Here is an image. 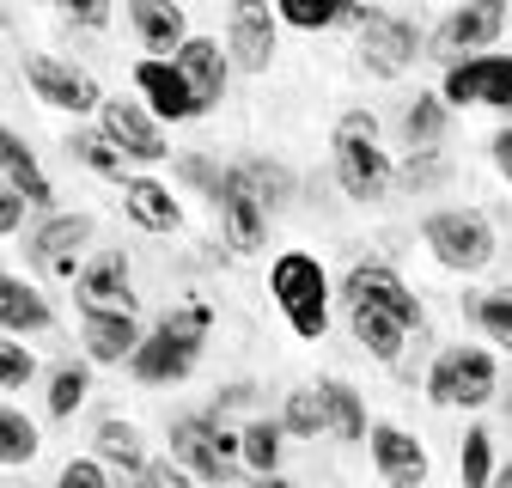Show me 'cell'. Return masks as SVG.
<instances>
[{
	"label": "cell",
	"mask_w": 512,
	"mask_h": 488,
	"mask_svg": "<svg viewBox=\"0 0 512 488\" xmlns=\"http://www.w3.org/2000/svg\"><path fill=\"white\" fill-rule=\"evenodd\" d=\"M61 147H68V159H74L80 171H92V177H104V183H122V177H128V165L116 159V147H110L98 129H74Z\"/></svg>",
	"instance_id": "obj_34"
},
{
	"label": "cell",
	"mask_w": 512,
	"mask_h": 488,
	"mask_svg": "<svg viewBox=\"0 0 512 488\" xmlns=\"http://www.w3.org/2000/svg\"><path fill=\"white\" fill-rule=\"evenodd\" d=\"M506 0H458L452 13H445V25L433 31V55H482V49H494L500 37H506Z\"/></svg>",
	"instance_id": "obj_15"
},
{
	"label": "cell",
	"mask_w": 512,
	"mask_h": 488,
	"mask_svg": "<svg viewBox=\"0 0 512 488\" xmlns=\"http://www.w3.org/2000/svg\"><path fill=\"white\" fill-rule=\"evenodd\" d=\"M238 177L250 183V196L263 202V214H281V208H293V196H299L293 171H287L281 159H269V153H250V159H238Z\"/></svg>",
	"instance_id": "obj_29"
},
{
	"label": "cell",
	"mask_w": 512,
	"mask_h": 488,
	"mask_svg": "<svg viewBox=\"0 0 512 488\" xmlns=\"http://www.w3.org/2000/svg\"><path fill=\"white\" fill-rule=\"evenodd\" d=\"M452 7H458V0H452Z\"/></svg>",
	"instance_id": "obj_53"
},
{
	"label": "cell",
	"mask_w": 512,
	"mask_h": 488,
	"mask_svg": "<svg viewBox=\"0 0 512 488\" xmlns=\"http://www.w3.org/2000/svg\"><path fill=\"white\" fill-rule=\"evenodd\" d=\"M366 452L372 470L384 476V488H427V446L397 421H372L366 427Z\"/></svg>",
	"instance_id": "obj_18"
},
{
	"label": "cell",
	"mask_w": 512,
	"mask_h": 488,
	"mask_svg": "<svg viewBox=\"0 0 512 488\" xmlns=\"http://www.w3.org/2000/svg\"><path fill=\"white\" fill-rule=\"evenodd\" d=\"M165 458L171 464H183L189 476H196L202 488H220V482H238V427H226V421H214L208 409H183V415H171L165 421Z\"/></svg>",
	"instance_id": "obj_2"
},
{
	"label": "cell",
	"mask_w": 512,
	"mask_h": 488,
	"mask_svg": "<svg viewBox=\"0 0 512 488\" xmlns=\"http://www.w3.org/2000/svg\"><path fill=\"white\" fill-rule=\"evenodd\" d=\"M250 488H305V482H293V476L275 470V476H250Z\"/></svg>",
	"instance_id": "obj_49"
},
{
	"label": "cell",
	"mask_w": 512,
	"mask_h": 488,
	"mask_svg": "<svg viewBox=\"0 0 512 488\" xmlns=\"http://www.w3.org/2000/svg\"><path fill=\"white\" fill-rule=\"evenodd\" d=\"M25 86H31V98H37V104L68 110V116H98V104H104L98 80H92L86 68H74V61L49 55V49L25 55Z\"/></svg>",
	"instance_id": "obj_11"
},
{
	"label": "cell",
	"mask_w": 512,
	"mask_h": 488,
	"mask_svg": "<svg viewBox=\"0 0 512 488\" xmlns=\"http://www.w3.org/2000/svg\"><path fill=\"white\" fill-rule=\"evenodd\" d=\"M506 31H512V13H506Z\"/></svg>",
	"instance_id": "obj_52"
},
{
	"label": "cell",
	"mask_w": 512,
	"mask_h": 488,
	"mask_svg": "<svg viewBox=\"0 0 512 488\" xmlns=\"http://www.w3.org/2000/svg\"><path fill=\"white\" fill-rule=\"evenodd\" d=\"M488 159H494V171L512 183V122H506V129H494V141H488Z\"/></svg>",
	"instance_id": "obj_48"
},
{
	"label": "cell",
	"mask_w": 512,
	"mask_h": 488,
	"mask_svg": "<svg viewBox=\"0 0 512 488\" xmlns=\"http://www.w3.org/2000/svg\"><path fill=\"white\" fill-rule=\"evenodd\" d=\"M458 312L482 330V342H494L500 354H512V287H488V293H458Z\"/></svg>",
	"instance_id": "obj_28"
},
{
	"label": "cell",
	"mask_w": 512,
	"mask_h": 488,
	"mask_svg": "<svg viewBox=\"0 0 512 488\" xmlns=\"http://www.w3.org/2000/svg\"><path fill=\"white\" fill-rule=\"evenodd\" d=\"M98 135L116 147V159H122L128 171H153V165L171 159L165 122H153L141 98H104V104H98Z\"/></svg>",
	"instance_id": "obj_7"
},
{
	"label": "cell",
	"mask_w": 512,
	"mask_h": 488,
	"mask_svg": "<svg viewBox=\"0 0 512 488\" xmlns=\"http://www.w3.org/2000/svg\"><path fill=\"white\" fill-rule=\"evenodd\" d=\"M250 403H256V385H250V379H232V385H220V397L208 403V415L226 421V415H238V409H250Z\"/></svg>",
	"instance_id": "obj_45"
},
{
	"label": "cell",
	"mask_w": 512,
	"mask_h": 488,
	"mask_svg": "<svg viewBox=\"0 0 512 488\" xmlns=\"http://www.w3.org/2000/svg\"><path fill=\"white\" fill-rule=\"evenodd\" d=\"M196 366H202V342H183V336L165 330V324L141 330L135 354H128V373H135V385H147V391H171V385H183L189 373H196Z\"/></svg>",
	"instance_id": "obj_13"
},
{
	"label": "cell",
	"mask_w": 512,
	"mask_h": 488,
	"mask_svg": "<svg viewBox=\"0 0 512 488\" xmlns=\"http://www.w3.org/2000/svg\"><path fill=\"white\" fill-rule=\"evenodd\" d=\"M147 476H153V488H202L196 476H189L183 464H171V458H153V464H147Z\"/></svg>",
	"instance_id": "obj_47"
},
{
	"label": "cell",
	"mask_w": 512,
	"mask_h": 488,
	"mask_svg": "<svg viewBox=\"0 0 512 488\" xmlns=\"http://www.w3.org/2000/svg\"><path fill=\"white\" fill-rule=\"evenodd\" d=\"M135 92H141L147 116L165 122V129H177V122H196V116H202L196 92H189L183 74L171 68V61H159V55H141V61H135Z\"/></svg>",
	"instance_id": "obj_19"
},
{
	"label": "cell",
	"mask_w": 512,
	"mask_h": 488,
	"mask_svg": "<svg viewBox=\"0 0 512 488\" xmlns=\"http://www.w3.org/2000/svg\"><path fill=\"white\" fill-rule=\"evenodd\" d=\"M214 214H220V238L232 244V257H256L269 244V214L263 202L250 196V183L238 177V165H220V183H214Z\"/></svg>",
	"instance_id": "obj_12"
},
{
	"label": "cell",
	"mask_w": 512,
	"mask_h": 488,
	"mask_svg": "<svg viewBox=\"0 0 512 488\" xmlns=\"http://www.w3.org/2000/svg\"><path fill=\"white\" fill-rule=\"evenodd\" d=\"M0 177L25 196V208L55 214V183H49V171L37 165V153L19 141V129H7V122H0Z\"/></svg>",
	"instance_id": "obj_24"
},
{
	"label": "cell",
	"mask_w": 512,
	"mask_h": 488,
	"mask_svg": "<svg viewBox=\"0 0 512 488\" xmlns=\"http://www.w3.org/2000/svg\"><path fill=\"white\" fill-rule=\"evenodd\" d=\"M348 336L378 360V366H403V348H409V330L391 318V312H372V305H348Z\"/></svg>",
	"instance_id": "obj_26"
},
{
	"label": "cell",
	"mask_w": 512,
	"mask_h": 488,
	"mask_svg": "<svg viewBox=\"0 0 512 488\" xmlns=\"http://www.w3.org/2000/svg\"><path fill=\"white\" fill-rule=\"evenodd\" d=\"M122 19L128 31H135V43L159 61L177 55V43L189 37V13H183V0H122Z\"/></svg>",
	"instance_id": "obj_21"
},
{
	"label": "cell",
	"mask_w": 512,
	"mask_h": 488,
	"mask_svg": "<svg viewBox=\"0 0 512 488\" xmlns=\"http://www.w3.org/2000/svg\"><path fill=\"white\" fill-rule=\"evenodd\" d=\"M55 330V305L37 281L0 269V336H43Z\"/></svg>",
	"instance_id": "obj_23"
},
{
	"label": "cell",
	"mask_w": 512,
	"mask_h": 488,
	"mask_svg": "<svg viewBox=\"0 0 512 488\" xmlns=\"http://www.w3.org/2000/svg\"><path fill=\"white\" fill-rule=\"evenodd\" d=\"M494 403H500V415L512 421V385H506V379H500V391H494Z\"/></svg>",
	"instance_id": "obj_50"
},
{
	"label": "cell",
	"mask_w": 512,
	"mask_h": 488,
	"mask_svg": "<svg viewBox=\"0 0 512 488\" xmlns=\"http://www.w3.org/2000/svg\"><path fill=\"white\" fill-rule=\"evenodd\" d=\"M336 299H342V312H348V305H372V312H391L409 336H427V305H421V293L391 263H354L342 275Z\"/></svg>",
	"instance_id": "obj_8"
},
{
	"label": "cell",
	"mask_w": 512,
	"mask_h": 488,
	"mask_svg": "<svg viewBox=\"0 0 512 488\" xmlns=\"http://www.w3.org/2000/svg\"><path fill=\"white\" fill-rule=\"evenodd\" d=\"M281 434L287 440H317L324 434V403H317V385H299V391H287V403H281Z\"/></svg>",
	"instance_id": "obj_36"
},
{
	"label": "cell",
	"mask_w": 512,
	"mask_h": 488,
	"mask_svg": "<svg viewBox=\"0 0 512 488\" xmlns=\"http://www.w3.org/2000/svg\"><path fill=\"white\" fill-rule=\"evenodd\" d=\"M421 244L433 251L439 269L452 275H482L494 257H500V238H494V220L482 208H433L421 214Z\"/></svg>",
	"instance_id": "obj_3"
},
{
	"label": "cell",
	"mask_w": 512,
	"mask_h": 488,
	"mask_svg": "<svg viewBox=\"0 0 512 488\" xmlns=\"http://www.w3.org/2000/svg\"><path fill=\"white\" fill-rule=\"evenodd\" d=\"M488 488H512V464H500V470H494V482H488Z\"/></svg>",
	"instance_id": "obj_51"
},
{
	"label": "cell",
	"mask_w": 512,
	"mask_h": 488,
	"mask_svg": "<svg viewBox=\"0 0 512 488\" xmlns=\"http://www.w3.org/2000/svg\"><path fill=\"white\" fill-rule=\"evenodd\" d=\"M281 452H287V434H281L275 415H256V421L238 427V464L250 476H275L281 470Z\"/></svg>",
	"instance_id": "obj_30"
},
{
	"label": "cell",
	"mask_w": 512,
	"mask_h": 488,
	"mask_svg": "<svg viewBox=\"0 0 512 488\" xmlns=\"http://www.w3.org/2000/svg\"><path fill=\"white\" fill-rule=\"evenodd\" d=\"M13 232H25V196L0 177V238H13Z\"/></svg>",
	"instance_id": "obj_46"
},
{
	"label": "cell",
	"mask_w": 512,
	"mask_h": 488,
	"mask_svg": "<svg viewBox=\"0 0 512 488\" xmlns=\"http://www.w3.org/2000/svg\"><path fill=\"white\" fill-rule=\"evenodd\" d=\"M92 397V366L86 360H61L55 373H49V391H43V409L55 421H74V409Z\"/></svg>",
	"instance_id": "obj_33"
},
{
	"label": "cell",
	"mask_w": 512,
	"mask_h": 488,
	"mask_svg": "<svg viewBox=\"0 0 512 488\" xmlns=\"http://www.w3.org/2000/svg\"><path fill=\"white\" fill-rule=\"evenodd\" d=\"M98 238V220L92 214H43L31 232H25V263L49 281H74L80 263H86V244Z\"/></svg>",
	"instance_id": "obj_9"
},
{
	"label": "cell",
	"mask_w": 512,
	"mask_h": 488,
	"mask_svg": "<svg viewBox=\"0 0 512 488\" xmlns=\"http://www.w3.org/2000/svg\"><path fill=\"white\" fill-rule=\"evenodd\" d=\"M269 7L293 31H330V25H342V13L354 7V0H269Z\"/></svg>",
	"instance_id": "obj_35"
},
{
	"label": "cell",
	"mask_w": 512,
	"mask_h": 488,
	"mask_svg": "<svg viewBox=\"0 0 512 488\" xmlns=\"http://www.w3.org/2000/svg\"><path fill=\"white\" fill-rule=\"evenodd\" d=\"M37 452H43L37 421H31L19 403H0V470H25Z\"/></svg>",
	"instance_id": "obj_32"
},
{
	"label": "cell",
	"mask_w": 512,
	"mask_h": 488,
	"mask_svg": "<svg viewBox=\"0 0 512 488\" xmlns=\"http://www.w3.org/2000/svg\"><path fill=\"white\" fill-rule=\"evenodd\" d=\"M427 403L433 409H488L494 391H500V360L494 348H476V342H452L439 348L433 366H427Z\"/></svg>",
	"instance_id": "obj_4"
},
{
	"label": "cell",
	"mask_w": 512,
	"mask_h": 488,
	"mask_svg": "<svg viewBox=\"0 0 512 488\" xmlns=\"http://www.w3.org/2000/svg\"><path fill=\"white\" fill-rule=\"evenodd\" d=\"M171 68L183 74V86H189V92H196L202 116H208V110H220V98H226V86H232V61H226V43H220V37L189 31V37L177 43V55H171Z\"/></svg>",
	"instance_id": "obj_17"
},
{
	"label": "cell",
	"mask_w": 512,
	"mask_h": 488,
	"mask_svg": "<svg viewBox=\"0 0 512 488\" xmlns=\"http://www.w3.org/2000/svg\"><path fill=\"white\" fill-rule=\"evenodd\" d=\"M171 171L189 183V190H202V196H214V183H220V165H214L208 153H177V159H171Z\"/></svg>",
	"instance_id": "obj_41"
},
{
	"label": "cell",
	"mask_w": 512,
	"mask_h": 488,
	"mask_svg": "<svg viewBox=\"0 0 512 488\" xmlns=\"http://www.w3.org/2000/svg\"><path fill=\"white\" fill-rule=\"evenodd\" d=\"M330 141H378V116L360 110V104L342 110V116H336V129H330Z\"/></svg>",
	"instance_id": "obj_44"
},
{
	"label": "cell",
	"mask_w": 512,
	"mask_h": 488,
	"mask_svg": "<svg viewBox=\"0 0 512 488\" xmlns=\"http://www.w3.org/2000/svg\"><path fill=\"white\" fill-rule=\"evenodd\" d=\"M330 165H336V183H342V196L372 208L397 190V159L384 153L378 141H330Z\"/></svg>",
	"instance_id": "obj_14"
},
{
	"label": "cell",
	"mask_w": 512,
	"mask_h": 488,
	"mask_svg": "<svg viewBox=\"0 0 512 488\" xmlns=\"http://www.w3.org/2000/svg\"><path fill=\"white\" fill-rule=\"evenodd\" d=\"M159 324L177 330L183 342H202V348H208V336H214V305H208V299H177L171 312H159Z\"/></svg>",
	"instance_id": "obj_39"
},
{
	"label": "cell",
	"mask_w": 512,
	"mask_h": 488,
	"mask_svg": "<svg viewBox=\"0 0 512 488\" xmlns=\"http://www.w3.org/2000/svg\"><path fill=\"white\" fill-rule=\"evenodd\" d=\"M342 25L360 31V68H366L372 80H397V74H409L415 61L427 55V49H421V25L403 19V13H384V7L354 0V7L342 13Z\"/></svg>",
	"instance_id": "obj_5"
},
{
	"label": "cell",
	"mask_w": 512,
	"mask_h": 488,
	"mask_svg": "<svg viewBox=\"0 0 512 488\" xmlns=\"http://www.w3.org/2000/svg\"><path fill=\"white\" fill-rule=\"evenodd\" d=\"M397 129H403V147H439L445 129H452V110H445L439 92H415L397 116Z\"/></svg>",
	"instance_id": "obj_31"
},
{
	"label": "cell",
	"mask_w": 512,
	"mask_h": 488,
	"mask_svg": "<svg viewBox=\"0 0 512 488\" xmlns=\"http://www.w3.org/2000/svg\"><path fill=\"white\" fill-rule=\"evenodd\" d=\"M439 98H445V110H470V104H482V110L512 116V55H506V49H482V55L445 61Z\"/></svg>",
	"instance_id": "obj_6"
},
{
	"label": "cell",
	"mask_w": 512,
	"mask_h": 488,
	"mask_svg": "<svg viewBox=\"0 0 512 488\" xmlns=\"http://www.w3.org/2000/svg\"><path fill=\"white\" fill-rule=\"evenodd\" d=\"M397 183L415 190V196H427V190H439V183H452V159H445L439 147H409V159L397 165Z\"/></svg>",
	"instance_id": "obj_37"
},
{
	"label": "cell",
	"mask_w": 512,
	"mask_h": 488,
	"mask_svg": "<svg viewBox=\"0 0 512 488\" xmlns=\"http://www.w3.org/2000/svg\"><path fill=\"white\" fill-rule=\"evenodd\" d=\"M92 458H98L110 476H128V470H147V464H153L141 427L122 421V415H98V427H92Z\"/></svg>",
	"instance_id": "obj_25"
},
{
	"label": "cell",
	"mask_w": 512,
	"mask_h": 488,
	"mask_svg": "<svg viewBox=\"0 0 512 488\" xmlns=\"http://www.w3.org/2000/svg\"><path fill=\"white\" fill-rule=\"evenodd\" d=\"M494 434H488V427H470V434H464V446H458V482L464 488H488L494 482Z\"/></svg>",
	"instance_id": "obj_38"
},
{
	"label": "cell",
	"mask_w": 512,
	"mask_h": 488,
	"mask_svg": "<svg viewBox=\"0 0 512 488\" xmlns=\"http://www.w3.org/2000/svg\"><path fill=\"white\" fill-rule=\"evenodd\" d=\"M141 312H80V342H86V366H128L141 342Z\"/></svg>",
	"instance_id": "obj_22"
},
{
	"label": "cell",
	"mask_w": 512,
	"mask_h": 488,
	"mask_svg": "<svg viewBox=\"0 0 512 488\" xmlns=\"http://www.w3.org/2000/svg\"><path fill=\"white\" fill-rule=\"evenodd\" d=\"M55 13L80 25V31H104L110 25V0H55Z\"/></svg>",
	"instance_id": "obj_43"
},
{
	"label": "cell",
	"mask_w": 512,
	"mask_h": 488,
	"mask_svg": "<svg viewBox=\"0 0 512 488\" xmlns=\"http://www.w3.org/2000/svg\"><path fill=\"white\" fill-rule=\"evenodd\" d=\"M281 49V19L269 0H232L226 13V61L232 74H269Z\"/></svg>",
	"instance_id": "obj_10"
},
{
	"label": "cell",
	"mask_w": 512,
	"mask_h": 488,
	"mask_svg": "<svg viewBox=\"0 0 512 488\" xmlns=\"http://www.w3.org/2000/svg\"><path fill=\"white\" fill-rule=\"evenodd\" d=\"M122 214L135 220L141 232H153V238L183 232V202L171 196V183H159L153 171H128L122 177Z\"/></svg>",
	"instance_id": "obj_20"
},
{
	"label": "cell",
	"mask_w": 512,
	"mask_h": 488,
	"mask_svg": "<svg viewBox=\"0 0 512 488\" xmlns=\"http://www.w3.org/2000/svg\"><path fill=\"white\" fill-rule=\"evenodd\" d=\"M55 488H110V470L98 458H68L55 470Z\"/></svg>",
	"instance_id": "obj_42"
},
{
	"label": "cell",
	"mask_w": 512,
	"mask_h": 488,
	"mask_svg": "<svg viewBox=\"0 0 512 488\" xmlns=\"http://www.w3.org/2000/svg\"><path fill=\"white\" fill-rule=\"evenodd\" d=\"M317 403H324V434L348 440V446H366V403L348 379H317Z\"/></svg>",
	"instance_id": "obj_27"
},
{
	"label": "cell",
	"mask_w": 512,
	"mask_h": 488,
	"mask_svg": "<svg viewBox=\"0 0 512 488\" xmlns=\"http://www.w3.org/2000/svg\"><path fill=\"white\" fill-rule=\"evenodd\" d=\"M37 379V354L25 336H0V391H25Z\"/></svg>",
	"instance_id": "obj_40"
},
{
	"label": "cell",
	"mask_w": 512,
	"mask_h": 488,
	"mask_svg": "<svg viewBox=\"0 0 512 488\" xmlns=\"http://www.w3.org/2000/svg\"><path fill=\"white\" fill-rule=\"evenodd\" d=\"M269 293L281 305V318L299 342H324L330 330V305H336V287L324 275V263H317L311 251H281L269 263Z\"/></svg>",
	"instance_id": "obj_1"
},
{
	"label": "cell",
	"mask_w": 512,
	"mask_h": 488,
	"mask_svg": "<svg viewBox=\"0 0 512 488\" xmlns=\"http://www.w3.org/2000/svg\"><path fill=\"white\" fill-rule=\"evenodd\" d=\"M74 305L80 312H135V275H128V257L116 244L92 251L74 275Z\"/></svg>",
	"instance_id": "obj_16"
}]
</instances>
